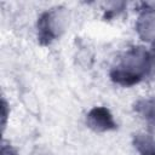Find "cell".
Listing matches in <instances>:
<instances>
[{
  "label": "cell",
  "mask_w": 155,
  "mask_h": 155,
  "mask_svg": "<svg viewBox=\"0 0 155 155\" xmlns=\"http://www.w3.org/2000/svg\"><path fill=\"white\" fill-rule=\"evenodd\" d=\"M151 57L143 47L136 46L130 48L113 67L110 78L114 82L122 86H132L138 84L151 70Z\"/></svg>",
  "instance_id": "cell-1"
},
{
  "label": "cell",
  "mask_w": 155,
  "mask_h": 155,
  "mask_svg": "<svg viewBox=\"0 0 155 155\" xmlns=\"http://www.w3.org/2000/svg\"><path fill=\"white\" fill-rule=\"evenodd\" d=\"M62 10L61 7L51 8L40 16L38 21V36L42 45L50 44L63 30L65 18Z\"/></svg>",
  "instance_id": "cell-2"
},
{
  "label": "cell",
  "mask_w": 155,
  "mask_h": 155,
  "mask_svg": "<svg viewBox=\"0 0 155 155\" xmlns=\"http://www.w3.org/2000/svg\"><path fill=\"white\" fill-rule=\"evenodd\" d=\"M87 126L96 132H105L116 128V122L109 109L105 107H94L90 110L86 117Z\"/></svg>",
  "instance_id": "cell-3"
},
{
  "label": "cell",
  "mask_w": 155,
  "mask_h": 155,
  "mask_svg": "<svg viewBox=\"0 0 155 155\" xmlns=\"http://www.w3.org/2000/svg\"><path fill=\"white\" fill-rule=\"evenodd\" d=\"M137 31L143 40H155V10H145L137 22Z\"/></svg>",
  "instance_id": "cell-4"
},
{
  "label": "cell",
  "mask_w": 155,
  "mask_h": 155,
  "mask_svg": "<svg viewBox=\"0 0 155 155\" xmlns=\"http://www.w3.org/2000/svg\"><path fill=\"white\" fill-rule=\"evenodd\" d=\"M134 148L140 155H155V139L149 134H136L133 138Z\"/></svg>",
  "instance_id": "cell-5"
},
{
  "label": "cell",
  "mask_w": 155,
  "mask_h": 155,
  "mask_svg": "<svg viewBox=\"0 0 155 155\" xmlns=\"http://www.w3.org/2000/svg\"><path fill=\"white\" fill-rule=\"evenodd\" d=\"M136 111L149 121L155 122V99H142L134 104Z\"/></svg>",
  "instance_id": "cell-6"
},
{
  "label": "cell",
  "mask_w": 155,
  "mask_h": 155,
  "mask_svg": "<svg viewBox=\"0 0 155 155\" xmlns=\"http://www.w3.org/2000/svg\"><path fill=\"white\" fill-rule=\"evenodd\" d=\"M5 119H6V103L2 99V125H5Z\"/></svg>",
  "instance_id": "cell-7"
}]
</instances>
